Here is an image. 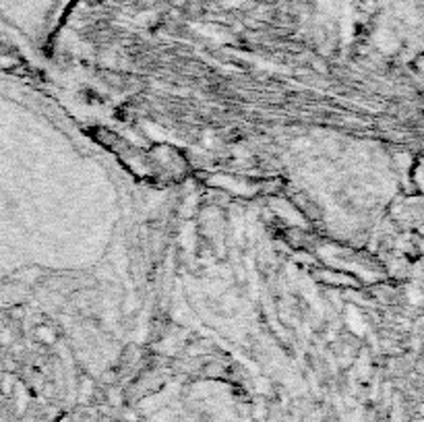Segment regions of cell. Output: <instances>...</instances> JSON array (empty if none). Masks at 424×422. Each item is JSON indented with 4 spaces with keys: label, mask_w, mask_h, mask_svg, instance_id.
Returning <instances> with one entry per match:
<instances>
[{
    "label": "cell",
    "mask_w": 424,
    "mask_h": 422,
    "mask_svg": "<svg viewBox=\"0 0 424 422\" xmlns=\"http://www.w3.org/2000/svg\"><path fill=\"white\" fill-rule=\"evenodd\" d=\"M8 319H10V317H8V313L0 311V332L8 327Z\"/></svg>",
    "instance_id": "cell-2"
},
{
    "label": "cell",
    "mask_w": 424,
    "mask_h": 422,
    "mask_svg": "<svg viewBox=\"0 0 424 422\" xmlns=\"http://www.w3.org/2000/svg\"><path fill=\"white\" fill-rule=\"evenodd\" d=\"M12 390H15V379H12L10 375H4V377H2V394L10 396Z\"/></svg>",
    "instance_id": "cell-1"
}]
</instances>
